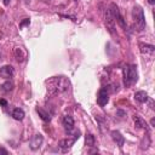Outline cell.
I'll use <instances>...</instances> for the list:
<instances>
[{
  "mask_svg": "<svg viewBox=\"0 0 155 155\" xmlns=\"http://www.w3.org/2000/svg\"><path fill=\"white\" fill-rule=\"evenodd\" d=\"M46 86H47V92L50 94H57L68 91L70 87V82L64 76H53L46 81Z\"/></svg>",
  "mask_w": 155,
  "mask_h": 155,
  "instance_id": "6da1fadb",
  "label": "cell"
},
{
  "mask_svg": "<svg viewBox=\"0 0 155 155\" xmlns=\"http://www.w3.org/2000/svg\"><path fill=\"white\" fill-rule=\"evenodd\" d=\"M138 79L137 67L134 64H127L124 68V85L125 87L132 86Z\"/></svg>",
  "mask_w": 155,
  "mask_h": 155,
  "instance_id": "7a4b0ae2",
  "label": "cell"
},
{
  "mask_svg": "<svg viewBox=\"0 0 155 155\" xmlns=\"http://www.w3.org/2000/svg\"><path fill=\"white\" fill-rule=\"evenodd\" d=\"M132 16L134 24L137 27L138 31H143L145 29V19H144V12L139 6H134L132 10Z\"/></svg>",
  "mask_w": 155,
  "mask_h": 155,
  "instance_id": "3957f363",
  "label": "cell"
},
{
  "mask_svg": "<svg viewBox=\"0 0 155 155\" xmlns=\"http://www.w3.org/2000/svg\"><path fill=\"white\" fill-rule=\"evenodd\" d=\"M109 11H110V13H111V16H113V18H114V21H116L117 23H119V25L124 29V30H126L127 29V24H126V22H125V19H124V17L121 16V13H120V11H119V7H117V5L116 4H110V7H109Z\"/></svg>",
  "mask_w": 155,
  "mask_h": 155,
  "instance_id": "277c9868",
  "label": "cell"
},
{
  "mask_svg": "<svg viewBox=\"0 0 155 155\" xmlns=\"http://www.w3.org/2000/svg\"><path fill=\"white\" fill-rule=\"evenodd\" d=\"M108 102H109V93H108V90H107V87H102V88L98 91V94H97V103H98L101 107H104Z\"/></svg>",
  "mask_w": 155,
  "mask_h": 155,
  "instance_id": "5b68a950",
  "label": "cell"
},
{
  "mask_svg": "<svg viewBox=\"0 0 155 155\" xmlns=\"http://www.w3.org/2000/svg\"><path fill=\"white\" fill-rule=\"evenodd\" d=\"M79 137H80V132H79V131H76L73 138L61 139V140H59V143H58V145H59V148H62V149H69V148L75 143V140H76Z\"/></svg>",
  "mask_w": 155,
  "mask_h": 155,
  "instance_id": "8992f818",
  "label": "cell"
},
{
  "mask_svg": "<svg viewBox=\"0 0 155 155\" xmlns=\"http://www.w3.org/2000/svg\"><path fill=\"white\" fill-rule=\"evenodd\" d=\"M62 124H63V126H64V130H65L68 133L74 130V119H73V116H70V115H64V116H63V120H62Z\"/></svg>",
  "mask_w": 155,
  "mask_h": 155,
  "instance_id": "52a82bcc",
  "label": "cell"
},
{
  "mask_svg": "<svg viewBox=\"0 0 155 155\" xmlns=\"http://www.w3.org/2000/svg\"><path fill=\"white\" fill-rule=\"evenodd\" d=\"M114 23H115V21H114V18H113V16H111L109 8H107V10H105V24H107V28L109 29V31H110L111 34H115V33H114V29H115Z\"/></svg>",
  "mask_w": 155,
  "mask_h": 155,
  "instance_id": "ba28073f",
  "label": "cell"
},
{
  "mask_svg": "<svg viewBox=\"0 0 155 155\" xmlns=\"http://www.w3.org/2000/svg\"><path fill=\"white\" fill-rule=\"evenodd\" d=\"M42 142H44V137H42V134H35L34 137H33V139L30 140V149L31 150H36V149H39L40 147H41V144H42Z\"/></svg>",
  "mask_w": 155,
  "mask_h": 155,
  "instance_id": "9c48e42d",
  "label": "cell"
},
{
  "mask_svg": "<svg viewBox=\"0 0 155 155\" xmlns=\"http://www.w3.org/2000/svg\"><path fill=\"white\" fill-rule=\"evenodd\" d=\"M13 68L11 65H4L0 68V78L4 79H10L13 76Z\"/></svg>",
  "mask_w": 155,
  "mask_h": 155,
  "instance_id": "30bf717a",
  "label": "cell"
},
{
  "mask_svg": "<svg viewBox=\"0 0 155 155\" xmlns=\"http://www.w3.org/2000/svg\"><path fill=\"white\" fill-rule=\"evenodd\" d=\"M139 51H140L142 54L149 56V54H153L154 53L155 46L154 45H150V44H139Z\"/></svg>",
  "mask_w": 155,
  "mask_h": 155,
  "instance_id": "8fae6325",
  "label": "cell"
},
{
  "mask_svg": "<svg viewBox=\"0 0 155 155\" xmlns=\"http://www.w3.org/2000/svg\"><path fill=\"white\" fill-rule=\"evenodd\" d=\"M111 138H113V140L120 147V148H122V145H124V143H125V138H124V136L119 132V131H111Z\"/></svg>",
  "mask_w": 155,
  "mask_h": 155,
  "instance_id": "7c38bea8",
  "label": "cell"
},
{
  "mask_svg": "<svg viewBox=\"0 0 155 155\" xmlns=\"http://www.w3.org/2000/svg\"><path fill=\"white\" fill-rule=\"evenodd\" d=\"M15 57H16V59H17V62H23L24 59H25V57H27V53H25V51L22 48V47H16L15 48Z\"/></svg>",
  "mask_w": 155,
  "mask_h": 155,
  "instance_id": "4fadbf2b",
  "label": "cell"
},
{
  "mask_svg": "<svg viewBox=\"0 0 155 155\" xmlns=\"http://www.w3.org/2000/svg\"><path fill=\"white\" fill-rule=\"evenodd\" d=\"M148 93L144 92V91H138L134 93V99L138 102V103H145L148 101Z\"/></svg>",
  "mask_w": 155,
  "mask_h": 155,
  "instance_id": "5bb4252c",
  "label": "cell"
},
{
  "mask_svg": "<svg viewBox=\"0 0 155 155\" xmlns=\"http://www.w3.org/2000/svg\"><path fill=\"white\" fill-rule=\"evenodd\" d=\"M133 121H134V125H136V127H137V128H145V130L148 131L147 124L144 122V120H143L140 116L134 115V116H133Z\"/></svg>",
  "mask_w": 155,
  "mask_h": 155,
  "instance_id": "9a60e30c",
  "label": "cell"
},
{
  "mask_svg": "<svg viewBox=\"0 0 155 155\" xmlns=\"http://www.w3.org/2000/svg\"><path fill=\"white\" fill-rule=\"evenodd\" d=\"M24 111H23V109H21V108H16V109H13V111H12V116H13V119H16V120H18V121H21V120H23L24 119Z\"/></svg>",
  "mask_w": 155,
  "mask_h": 155,
  "instance_id": "2e32d148",
  "label": "cell"
},
{
  "mask_svg": "<svg viewBox=\"0 0 155 155\" xmlns=\"http://www.w3.org/2000/svg\"><path fill=\"white\" fill-rule=\"evenodd\" d=\"M36 113L39 114V116H40L44 121H46V122H47V121H50V120H51V115H50L47 111H45L42 108H39V107H38V108H36Z\"/></svg>",
  "mask_w": 155,
  "mask_h": 155,
  "instance_id": "e0dca14e",
  "label": "cell"
},
{
  "mask_svg": "<svg viewBox=\"0 0 155 155\" xmlns=\"http://www.w3.org/2000/svg\"><path fill=\"white\" fill-rule=\"evenodd\" d=\"M12 88H13V82L11 80H7L1 85V91L2 92H10Z\"/></svg>",
  "mask_w": 155,
  "mask_h": 155,
  "instance_id": "ac0fdd59",
  "label": "cell"
},
{
  "mask_svg": "<svg viewBox=\"0 0 155 155\" xmlns=\"http://www.w3.org/2000/svg\"><path fill=\"white\" fill-rule=\"evenodd\" d=\"M85 143L87 147H94V136L91 133H87L85 136Z\"/></svg>",
  "mask_w": 155,
  "mask_h": 155,
  "instance_id": "d6986e66",
  "label": "cell"
},
{
  "mask_svg": "<svg viewBox=\"0 0 155 155\" xmlns=\"http://www.w3.org/2000/svg\"><path fill=\"white\" fill-rule=\"evenodd\" d=\"M29 23H30V21H29L28 18H25V19H24V21H23V22L19 24V28H23L24 25H27V24H29Z\"/></svg>",
  "mask_w": 155,
  "mask_h": 155,
  "instance_id": "ffe728a7",
  "label": "cell"
},
{
  "mask_svg": "<svg viewBox=\"0 0 155 155\" xmlns=\"http://www.w3.org/2000/svg\"><path fill=\"white\" fill-rule=\"evenodd\" d=\"M0 105H2V107H7V101L4 99V98H0Z\"/></svg>",
  "mask_w": 155,
  "mask_h": 155,
  "instance_id": "44dd1931",
  "label": "cell"
},
{
  "mask_svg": "<svg viewBox=\"0 0 155 155\" xmlns=\"http://www.w3.org/2000/svg\"><path fill=\"white\" fill-rule=\"evenodd\" d=\"M116 115H120V117H124V116H125V111H122V110H117V111H116Z\"/></svg>",
  "mask_w": 155,
  "mask_h": 155,
  "instance_id": "7402d4cb",
  "label": "cell"
},
{
  "mask_svg": "<svg viewBox=\"0 0 155 155\" xmlns=\"http://www.w3.org/2000/svg\"><path fill=\"white\" fill-rule=\"evenodd\" d=\"M10 1H11V0H4V5H5V6H8V5H10Z\"/></svg>",
  "mask_w": 155,
  "mask_h": 155,
  "instance_id": "603a6c76",
  "label": "cell"
},
{
  "mask_svg": "<svg viewBox=\"0 0 155 155\" xmlns=\"http://www.w3.org/2000/svg\"><path fill=\"white\" fill-rule=\"evenodd\" d=\"M0 154H7V150H5V149H0Z\"/></svg>",
  "mask_w": 155,
  "mask_h": 155,
  "instance_id": "cb8c5ba5",
  "label": "cell"
},
{
  "mask_svg": "<svg viewBox=\"0 0 155 155\" xmlns=\"http://www.w3.org/2000/svg\"><path fill=\"white\" fill-rule=\"evenodd\" d=\"M150 125H151V126H154V125H155V120H154V119H151V120H150Z\"/></svg>",
  "mask_w": 155,
  "mask_h": 155,
  "instance_id": "d4e9b609",
  "label": "cell"
},
{
  "mask_svg": "<svg viewBox=\"0 0 155 155\" xmlns=\"http://www.w3.org/2000/svg\"><path fill=\"white\" fill-rule=\"evenodd\" d=\"M148 2H149L150 5H154V4H155V0H148Z\"/></svg>",
  "mask_w": 155,
  "mask_h": 155,
  "instance_id": "484cf974",
  "label": "cell"
},
{
  "mask_svg": "<svg viewBox=\"0 0 155 155\" xmlns=\"http://www.w3.org/2000/svg\"><path fill=\"white\" fill-rule=\"evenodd\" d=\"M75 1H78V0H75Z\"/></svg>",
  "mask_w": 155,
  "mask_h": 155,
  "instance_id": "4316f807",
  "label": "cell"
},
{
  "mask_svg": "<svg viewBox=\"0 0 155 155\" xmlns=\"http://www.w3.org/2000/svg\"><path fill=\"white\" fill-rule=\"evenodd\" d=\"M0 59H1V58H0Z\"/></svg>",
  "mask_w": 155,
  "mask_h": 155,
  "instance_id": "83f0119b",
  "label": "cell"
}]
</instances>
